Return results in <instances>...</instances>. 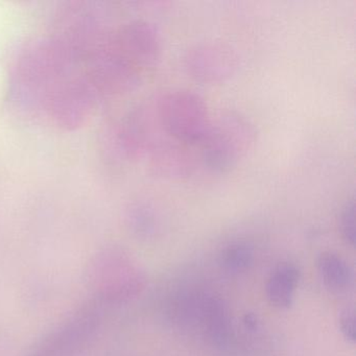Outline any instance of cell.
<instances>
[{"label":"cell","mask_w":356,"mask_h":356,"mask_svg":"<svg viewBox=\"0 0 356 356\" xmlns=\"http://www.w3.org/2000/svg\"><path fill=\"white\" fill-rule=\"evenodd\" d=\"M257 140L251 120L237 111H222L211 118L200 149L199 164L210 172H228L236 166Z\"/></svg>","instance_id":"1"},{"label":"cell","mask_w":356,"mask_h":356,"mask_svg":"<svg viewBox=\"0 0 356 356\" xmlns=\"http://www.w3.org/2000/svg\"><path fill=\"white\" fill-rule=\"evenodd\" d=\"M157 103L162 126L170 139L191 147L203 140L211 118L201 95L178 89L158 95Z\"/></svg>","instance_id":"2"},{"label":"cell","mask_w":356,"mask_h":356,"mask_svg":"<svg viewBox=\"0 0 356 356\" xmlns=\"http://www.w3.org/2000/svg\"><path fill=\"white\" fill-rule=\"evenodd\" d=\"M183 67L193 80L216 85L231 80L239 68V56L231 45L205 42L191 47L183 57Z\"/></svg>","instance_id":"3"},{"label":"cell","mask_w":356,"mask_h":356,"mask_svg":"<svg viewBox=\"0 0 356 356\" xmlns=\"http://www.w3.org/2000/svg\"><path fill=\"white\" fill-rule=\"evenodd\" d=\"M114 42L135 67H151L162 55V38L155 24L133 20L120 29Z\"/></svg>","instance_id":"4"},{"label":"cell","mask_w":356,"mask_h":356,"mask_svg":"<svg viewBox=\"0 0 356 356\" xmlns=\"http://www.w3.org/2000/svg\"><path fill=\"white\" fill-rule=\"evenodd\" d=\"M99 324L97 303L87 306L67 324L53 333L32 356H68L92 334Z\"/></svg>","instance_id":"5"},{"label":"cell","mask_w":356,"mask_h":356,"mask_svg":"<svg viewBox=\"0 0 356 356\" xmlns=\"http://www.w3.org/2000/svg\"><path fill=\"white\" fill-rule=\"evenodd\" d=\"M149 157L152 172L163 180H184L193 176L199 165V160L186 145L172 139L152 152Z\"/></svg>","instance_id":"6"},{"label":"cell","mask_w":356,"mask_h":356,"mask_svg":"<svg viewBox=\"0 0 356 356\" xmlns=\"http://www.w3.org/2000/svg\"><path fill=\"white\" fill-rule=\"evenodd\" d=\"M300 280V270L295 264H280L268 278L266 297L275 307L289 308Z\"/></svg>","instance_id":"7"},{"label":"cell","mask_w":356,"mask_h":356,"mask_svg":"<svg viewBox=\"0 0 356 356\" xmlns=\"http://www.w3.org/2000/svg\"><path fill=\"white\" fill-rule=\"evenodd\" d=\"M318 270L324 284L333 291H343L353 282L349 264L337 254L325 252L318 258Z\"/></svg>","instance_id":"8"},{"label":"cell","mask_w":356,"mask_h":356,"mask_svg":"<svg viewBox=\"0 0 356 356\" xmlns=\"http://www.w3.org/2000/svg\"><path fill=\"white\" fill-rule=\"evenodd\" d=\"M128 222L136 234L147 237L157 230L158 216L153 206L139 202L129 208Z\"/></svg>","instance_id":"9"},{"label":"cell","mask_w":356,"mask_h":356,"mask_svg":"<svg viewBox=\"0 0 356 356\" xmlns=\"http://www.w3.org/2000/svg\"><path fill=\"white\" fill-rule=\"evenodd\" d=\"M252 261L253 252L247 243H233L222 252V264L228 270L241 272L249 268Z\"/></svg>","instance_id":"10"},{"label":"cell","mask_w":356,"mask_h":356,"mask_svg":"<svg viewBox=\"0 0 356 356\" xmlns=\"http://www.w3.org/2000/svg\"><path fill=\"white\" fill-rule=\"evenodd\" d=\"M339 227L343 238L349 245H355V204L353 201L348 202L343 206L339 216Z\"/></svg>","instance_id":"11"},{"label":"cell","mask_w":356,"mask_h":356,"mask_svg":"<svg viewBox=\"0 0 356 356\" xmlns=\"http://www.w3.org/2000/svg\"><path fill=\"white\" fill-rule=\"evenodd\" d=\"M356 318L354 307H347L339 316V329L348 341L354 343L356 337Z\"/></svg>","instance_id":"12"},{"label":"cell","mask_w":356,"mask_h":356,"mask_svg":"<svg viewBox=\"0 0 356 356\" xmlns=\"http://www.w3.org/2000/svg\"><path fill=\"white\" fill-rule=\"evenodd\" d=\"M245 324L247 328L251 329V330H255V329L257 328L258 322L257 320H256L255 316L250 314L245 316Z\"/></svg>","instance_id":"13"}]
</instances>
